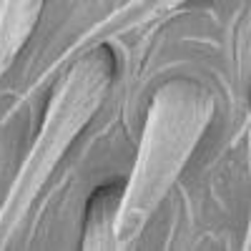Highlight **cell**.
Instances as JSON below:
<instances>
[{
	"instance_id": "obj_1",
	"label": "cell",
	"mask_w": 251,
	"mask_h": 251,
	"mask_svg": "<svg viewBox=\"0 0 251 251\" xmlns=\"http://www.w3.org/2000/svg\"><path fill=\"white\" fill-rule=\"evenodd\" d=\"M216 116L211 91L188 78L166 80L151 96L131 176L118 194L113 249L133 244L196 153Z\"/></svg>"
},
{
	"instance_id": "obj_2",
	"label": "cell",
	"mask_w": 251,
	"mask_h": 251,
	"mask_svg": "<svg viewBox=\"0 0 251 251\" xmlns=\"http://www.w3.org/2000/svg\"><path fill=\"white\" fill-rule=\"evenodd\" d=\"M111 83L113 63L96 46L80 50L68 71L60 75L46 106L38 138L33 141L18 176L10 183L3 206H0V249H5L13 234L23 226L40 191L50 181L63 156L68 153L71 143L83 133V128L103 106Z\"/></svg>"
},
{
	"instance_id": "obj_3",
	"label": "cell",
	"mask_w": 251,
	"mask_h": 251,
	"mask_svg": "<svg viewBox=\"0 0 251 251\" xmlns=\"http://www.w3.org/2000/svg\"><path fill=\"white\" fill-rule=\"evenodd\" d=\"M186 3H191V0H128L123 8L111 13L106 20H100V23L88 35H83L75 48L86 50V48H93L98 40H103V38L126 35V33L138 30L143 25L161 23L163 18H169L171 13L181 10Z\"/></svg>"
},
{
	"instance_id": "obj_4",
	"label": "cell",
	"mask_w": 251,
	"mask_h": 251,
	"mask_svg": "<svg viewBox=\"0 0 251 251\" xmlns=\"http://www.w3.org/2000/svg\"><path fill=\"white\" fill-rule=\"evenodd\" d=\"M46 0H0V80L38 28Z\"/></svg>"
},
{
	"instance_id": "obj_5",
	"label": "cell",
	"mask_w": 251,
	"mask_h": 251,
	"mask_svg": "<svg viewBox=\"0 0 251 251\" xmlns=\"http://www.w3.org/2000/svg\"><path fill=\"white\" fill-rule=\"evenodd\" d=\"M246 153H249V228H246L244 246L251 249V108H249V118H246Z\"/></svg>"
}]
</instances>
